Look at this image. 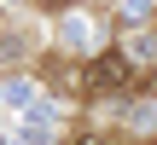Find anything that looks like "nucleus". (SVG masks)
<instances>
[{
    "label": "nucleus",
    "mask_w": 157,
    "mask_h": 145,
    "mask_svg": "<svg viewBox=\"0 0 157 145\" xmlns=\"http://www.w3.org/2000/svg\"><path fill=\"white\" fill-rule=\"evenodd\" d=\"M76 145H105V139H93V134H87V139H76Z\"/></svg>",
    "instance_id": "f03ea898"
},
{
    "label": "nucleus",
    "mask_w": 157,
    "mask_h": 145,
    "mask_svg": "<svg viewBox=\"0 0 157 145\" xmlns=\"http://www.w3.org/2000/svg\"><path fill=\"white\" fill-rule=\"evenodd\" d=\"M134 81V58L122 52V46H105L93 64H87V87L93 93H117V87H128Z\"/></svg>",
    "instance_id": "f257e3e1"
}]
</instances>
